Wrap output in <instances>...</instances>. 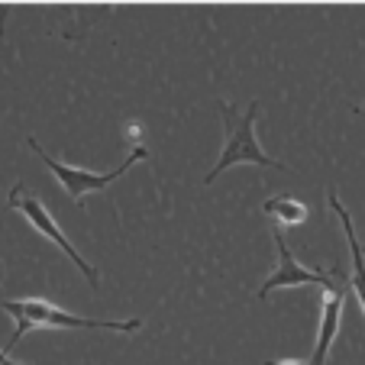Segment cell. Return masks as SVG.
<instances>
[{
  "instance_id": "cell-1",
  "label": "cell",
  "mask_w": 365,
  "mask_h": 365,
  "mask_svg": "<svg viewBox=\"0 0 365 365\" xmlns=\"http://www.w3.org/2000/svg\"><path fill=\"white\" fill-rule=\"evenodd\" d=\"M4 310L16 320V330L10 346H16L26 330L33 327H68V330H117V333H133L139 330V320H88V317H75L65 314L56 304L39 301V297H26V301H4Z\"/></svg>"
},
{
  "instance_id": "cell-2",
  "label": "cell",
  "mask_w": 365,
  "mask_h": 365,
  "mask_svg": "<svg viewBox=\"0 0 365 365\" xmlns=\"http://www.w3.org/2000/svg\"><path fill=\"white\" fill-rule=\"evenodd\" d=\"M29 145H33V149L39 152L42 159H46L48 172H52L58 181H62V185H65V191L71 194V200H81L88 191H101V187L113 185V181H117L120 175H123L126 168L133 165V162H136V159H143V155H145V149H133V152H130V159H126L120 168H113V172H103V175H97V172H84V168L62 165V162H58V159H52V155H48V152L42 149V145L36 143V139H29Z\"/></svg>"
},
{
  "instance_id": "cell-3",
  "label": "cell",
  "mask_w": 365,
  "mask_h": 365,
  "mask_svg": "<svg viewBox=\"0 0 365 365\" xmlns=\"http://www.w3.org/2000/svg\"><path fill=\"white\" fill-rule=\"evenodd\" d=\"M10 204H14V207H16V210H20V214H23V217H26V220H29V223H33V227H36V230H39V233H42V236H48V240L56 242V246H58V249H62V252H65V255H68L71 262H75V265H78V269H81V272H84V275H88V278H91V282H97V272H94V269H91V265H88V262H84L81 255H78V252H75V246H71V242H68V240H65V233H62V230H58V227H56V220H52V217H48L46 204H42V200H39V197H33V194H26V191H23V187H16V191H14V194H10Z\"/></svg>"
},
{
  "instance_id": "cell-4",
  "label": "cell",
  "mask_w": 365,
  "mask_h": 365,
  "mask_svg": "<svg viewBox=\"0 0 365 365\" xmlns=\"http://www.w3.org/2000/svg\"><path fill=\"white\" fill-rule=\"evenodd\" d=\"M252 123H255V107H252V110H246V117H242L240 123L230 130V139H227V145H223V155H220V162H217L214 172L207 175V181H214L217 175L223 172V168L240 165V162H255V165H275L272 159H265V152L259 149V143H255Z\"/></svg>"
},
{
  "instance_id": "cell-5",
  "label": "cell",
  "mask_w": 365,
  "mask_h": 365,
  "mask_svg": "<svg viewBox=\"0 0 365 365\" xmlns=\"http://www.w3.org/2000/svg\"><path fill=\"white\" fill-rule=\"evenodd\" d=\"M343 301H346V288H339V284H330V288L324 291V317H320L317 346H314L310 362H272V365H327L330 343H333V336H336L339 317H343Z\"/></svg>"
},
{
  "instance_id": "cell-6",
  "label": "cell",
  "mask_w": 365,
  "mask_h": 365,
  "mask_svg": "<svg viewBox=\"0 0 365 365\" xmlns=\"http://www.w3.org/2000/svg\"><path fill=\"white\" fill-rule=\"evenodd\" d=\"M278 255H282L278 272L265 282L262 294H269V291H275V288H294V284H324V288H330V278H327L324 272H307L294 262V255L288 252V246L282 242V236H278Z\"/></svg>"
},
{
  "instance_id": "cell-7",
  "label": "cell",
  "mask_w": 365,
  "mask_h": 365,
  "mask_svg": "<svg viewBox=\"0 0 365 365\" xmlns=\"http://www.w3.org/2000/svg\"><path fill=\"white\" fill-rule=\"evenodd\" d=\"M336 204V200H333ZM339 217H343V227H346V236H349V252H352V265H356V294L362 297V307H365V259H362V249H359L356 236H352V223H349V214H346L343 207L336 204Z\"/></svg>"
},
{
  "instance_id": "cell-8",
  "label": "cell",
  "mask_w": 365,
  "mask_h": 365,
  "mask_svg": "<svg viewBox=\"0 0 365 365\" xmlns=\"http://www.w3.org/2000/svg\"><path fill=\"white\" fill-rule=\"evenodd\" d=\"M0 365H20V362H14V359H10L7 352H0Z\"/></svg>"
}]
</instances>
